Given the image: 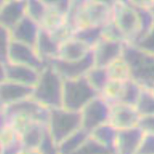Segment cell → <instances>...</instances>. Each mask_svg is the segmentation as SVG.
<instances>
[{"instance_id": "cell-1", "label": "cell", "mask_w": 154, "mask_h": 154, "mask_svg": "<svg viewBox=\"0 0 154 154\" xmlns=\"http://www.w3.org/2000/svg\"><path fill=\"white\" fill-rule=\"evenodd\" d=\"M112 20V8L91 0H73L67 13L72 33L84 27H103Z\"/></svg>"}, {"instance_id": "cell-2", "label": "cell", "mask_w": 154, "mask_h": 154, "mask_svg": "<svg viewBox=\"0 0 154 154\" xmlns=\"http://www.w3.org/2000/svg\"><path fill=\"white\" fill-rule=\"evenodd\" d=\"M63 86V77L48 64L40 72L33 88L32 98L49 109L62 107Z\"/></svg>"}, {"instance_id": "cell-3", "label": "cell", "mask_w": 154, "mask_h": 154, "mask_svg": "<svg viewBox=\"0 0 154 154\" xmlns=\"http://www.w3.org/2000/svg\"><path fill=\"white\" fill-rule=\"evenodd\" d=\"M123 58L130 68L132 79L145 87L154 86V54L126 43Z\"/></svg>"}, {"instance_id": "cell-4", "label": "cell", "mask_w": 154, "mask_h": 154, "mask_svg": "<svg viewBox=\"0 0 154 154\" xmlns=\"http://www.w3.org/2000/svg\"><path fill=\"white\" fill-rule=\"evenodd\" d=\"M49 109L32 97L6 106L2 111L4 117L19 132L26 123L32 121L47 124Z\"/></svg>"}, {"instance_id": "cell-5", "label": "cell", "mask_w": 154, "mask_h": 154, "mask_svg": "<svg viewBox=\"0 0 154 154\" xmlns=\"http://www.w3.org/2000/svg\"><path fill=\"white\" fill-rule=\"evenodd\" d=\"M47 128L56 146L69 136L82 129L80 112L63 107L49 109Z\"/></svg>"}, {"instance_id": "cell-6", "label": "cell", "mask_w": 154, "mask_h": 154, "mask_svg": "<svg viewBox=\"0 0 154 154\" xmlns=\"http://www.w3.org/2000/svg\"><path fill=\"white\" fill-rule=\"evenodd\" d=\"M112 22L123 34L126 43L134 44L141 35L139 11L125 0H119L112 8Z\"/></svg>"}, {"instance_id": "cell-7", "label": "cell", "mask_w": 154, "mask_h": 154, "mask_svg": "<svg viewBox=\"0 0 154 154\" xmlns=\"http://www.w3.org/2000/svg\"><path fill=\"white\" fill-rule=\"evenodd\" d=\"M86 76L64 80L62 107L80 112L90 100L98 96Z\"/></svg>"}, {"instance_id": "cell-8", "label": "cell", "mask_w": 154, "mask_h": 154, "mask_svg": "<svg viewBox=\"0 0 154 154\" xmlns=\"http://www.w3.org/2000/svg\"><path fill=\"white\" fill-rule=\"evenodd\" d=\"M110 105L100 95L96 96L81 109L82 129L89 133L96 127L108 123Z\"/></svg>"}, {"instance_id": "cell-9", "label": "cell", "mask_w": 154, "mask_h": 154, "mask_svg": "<svg viewBox=\"0 0 154 154\" xmlns=\"http://www.w3.org/2000/svg\"><path fill=\"white\" fill-rule=\"evenodd\" d=\"M126 42L102 37L92 49L95 66L106 68L123 56Z\"/></svg>"}, {"instance_id": "cell-10", "label": "cell", "mask_w": 154, "mask_h": 154, "mask_svg": "<svg viewBox=\"0 0 154 154\" xmlns=\"http://www.w3.org/2000/svg\"><path fill=\"white\" fill-rule=\"evenodd\" d=\"M6 61L29 66L38 70H42L46 66L38 56L35 46L13 40L9 47Z\"/></svg>"}, {"instance_id": "cell-11", "label": "cell", "mask_w": 154, "mask_h": 154, "mask_svg": "<svg viewBox=\"0 0 154 154\" xmlns=\"http://www.w3.org/2000/svg\"><path fill=\"white\" fill-rule=\"evenodd\" d=\"M140 115L135 106L118 103L110 105L108 123L117 129L138 126Z\"/></svg>"}, {"instance_id": "cell-12", "label": "cell", "mask_w": 154, "mask_h": 154, "mask_svg": "<svg viewBox=\"0 0 154 154\" xmlns=\"http://www.w3.org/2000/svg\"><path fill=\"white\" fill-rule=\"evenodd\" d=\"M49 65L52 66L64 80H67L86 76L94 66V63L91 53L83 60L78 61H64L55 59L49 63Z\"/></svg>"}, {"instance_id": "cell-13", "label": "cell", "mask_w": 154, "mask_h": 154, "mask_svg": "<svg viewBox=\"0 0 154 154\" xmlns=\"http://www.w3.org/2000/svg\"><path fill=\"white\" fill-rule=\"evenodd\" d=\"M144 133L139 126L117 130L115 154H137Z\"/></svg>"}, {"instance_id": "cell-14", "label": "cell", "mask_w": 154, "mask_h": 154, "mask_svg": "<svg viewBox=\"0 0 154 154\" xmlns=\"http://www.w3.org/2000/svg\"><path fill=\"white\" fill-rule=\"evenodd\" d=\"M91 53L92 48L88 44L72 35L61 42L56 59L64 61H78Z\"/></svg>"}, {"instance_id": "cell-15", "label": "cell", "mask_w": 154, "mask_h": 154, "mask_svg": "<svg viewBox=\"0 0 154 154\" xmlns=\"http://www.w3.org/2000/svg\"><path fill=\"white\" fill-rule=\"evenodd\" d=\"M23 149H38L48 133L47 124L32 121L19 130Z\"/></svg>"}, {"instance_id": "cell-16", "label": "cell", "mask_w": 154, "mask_h": 154, "mask_svg": "<svg viewBox=\"0 0 154 154\" xmlns=\"http://www.w3.org/2000/svg\"><path fill=\"white\" fill-rule=\"evenodd\" d=\"M6 79L20 84L34 87L42 70L11 62H5Z\"/></svg>"}, {"instance_id": "cell-17", "label": "cell", "mask_w": 154, "mask_h": 154, "mask_svg": "<svg viewBox=\"0 0 154 154\" xmlns=\"http://www.w3.org/2000/svg\"><path fill=\"white\" fill-rule=\"evenodd\" d=\"M41 26L33 19L26 16L10 30L13 41L35 46Z\"/></svg>"}, {"instance_id": "cell-18", "label": "cell", "mask_w": 154, "mask_h": 154, "mask_svg": "<svg viewBox=\"0 0 154 154\" xmlns=\"http://www.w3.org/2000/svg\"><path fill=\"white\" fill-rule=\"evenodd\" d=\"M33 88L6 79L0 84V99L5 106L16 103L32 97Z\"/></svg>"}, {"instance_id": "cell-19", "label": "cell", "mask_w": 154, "mask_h": 154, "mask_svg": "<svg viewBox=\"0 0 154 154\" xmlns=\"http://www.w3.org/2000/svg\"><path fill=\"white\" fill-rule=\"evenodd\" d=\"M26 16L25 0H6L0 10V25L11 30Z\"/></svg>"}, {"instance_id": "cell-20", "label": "cell", "mask_w": 154, "mask_h": 154, "mask_svg": "<svg viewBox=\"0 0 154 154\" xmlns=\"http://www.w3.org/2000/svg\"><path fill=\"white\" fill-rule=\"evenodd\" d=\"M61 42L50 32L41 28L38 39L35 45L38 56L46 65L57 58Z\"/></svg>"}, {"instance_id": "cell-21", "label": "cell", "mask_w": 154, "mask_h": 154, "mask_svg": "<svg viewBox=\"0 0 154 154\" xmlns=\"http://www.w3.org/2000/svg\"><path fill=\"white\" fill-rule=\"evenodd\" d=\"M117 130V129H116L112 125L106 123L96 127L89 133V135L101 145L115 154V144Z\"/></svg>"}, {"instance_id": "cell-22", "label": "cell", "mask_w": 154, "mask_h": 154, "mask_svg": "<svg viewBox=\"0 0 154 154\" xmlns=\"http://www.w3.org/2000/svg\"><path fill=\"white\" fill-rule=\"evenodd\" d=\"M89 137V133L88 132L83 129H80L57 146L59 154H71L78 149Z\"/></svg>"}, {"instance_id": "cell-23", "label": "cell", "mask_w": 154, "mask_h": 154, "mask_svg": "<svg viewBox=\"0 0 154 154\" xmlns=\"http://www.w3.org/2000/svg\"><path fill=\"white\" fill-rule=\"evenodd\" d=\"M26 7V16L42 26L47 18L51 9L40 0H25Z\"/></svg>"}, {"instance_id": "cell-24", "label": "cell", "mask_w": 154, "mask_h": 154, "mask_svg": "<svg viewBox=\"0 0 154 154\" xmlns=\"http://www.w3.org/2000/svg\"><path fill=\"white\" fill-rule=\"evenodd\" d=\"M86 78L89 84L91 85L92 87L98 93L99 95L109 81L106 69L95 66L90 69L86 74Z\"/></svg>"}, {"instance_id": "cell-25", "label": "cell", "mask_w": 154, "mask_h": 154, "mask_svg": "<svg viewBox=\"0 0 154 154\" xmlns=\"http://www.w3.org/2000/svg\"><path fill=\"white\" fill-rule=\"evenodd\" d=\"M126 82V81L120 82L109 80L103 91L100 93V96H102L109 105L120 103Z\"/></svg>"}, {"instance_id": "cell-26", "label": "cell", "mask_w": 154, "mask_h": 154, "mask_svg": "<svg viewBox=\"0 0 154 154\" xmlns=\"http://www.w3.org/2000/svg\"><path fill=\"white\" fill-rule=\"evenodd\" d=\"M135 106L140 116L154 114V93L151 89L142 86Z\"/></svg>"}, {"instance_id": "cell-27", "label": "cell", "mask_w": 154, "mask_h": 154, "mask_svg": "<svg viewBox=\"0 0 154 154\" xmlns=\"http://www.w3.org/2000/svg\"><path fill=\"white\" fill-rule=\"evenodd\" d=\"M109 80L124 82L131 79V72L123 56L106 67Z\"/></svg>"}, {"instance_id": "cell-28", "label": "cell", "mask_w": 154, "mask_h": 154, "mask_svg": "<svg viewBox=\"0 0 154 154\" xmlns=\"http://www.w3.org/2000/svg\"><path fill=\"white\" fill-rule=\"evenodd\" d=\"M72 35L88 44L93 49L100 38L103 37V27H84L78 29Z\"/></svg>"}, {"instance_id": "cell-29", "label": "cell", "mask_w": 154, "mask_h": 154, "mask_svg": "<svg viewBox=\"0 0 154 154\" xmlns=\"http://www.w3.org/2000/svg\"><path fill=\"white\" fill-rule=\"evenodd\" d=\"M114 154L112 151L89 137L82 143V145L71 154Z\"/></svg>"}, {"instance_id": "cell-30", "label": "cell", "mask_w": 154, "mask_h": 154, "mask_svg": "<svg viewBox=\"0 0 154 154\" xmlns=\"http://www.w3.org/2000/svg\"><path fill=\"white\" fill-rule=\"evenodd\" d=\"M12 38L9 29L0 25V61L6 62Z\"/></svg>"}, {"instance_id": "cell-31", "label": "cell", "mask_w": 154, "mask_h": 154, "mask_svg": "<svg viewBox=\"0 0 154 154\" xmlns=\"http://www.w3.org/2000/svg\"><path fill=\"white\" fill-rule=\"evenodd\" d=\"M50 9L67 15L73 0H40Z\"/></svg>"}, {"instance_id": "cell-32", "label": "cell", "mask_w": 154, "mask_h": 154, "mask_svg": "<svg viewBox=\"0 0 154 154\" xmlns=\"http://www.w3.org/2000/svg\"><path fill=\"white\" fill-rule=\"evenodd\" d=\"M133 45L145 52L154 54V27Z\"/></svg>"}, {"instance_id": "cell-33", "label": "cell", "mask_w": 154, "mask_h": 154, "mask_svg": "<svg viewBox=\"0 0 154 154\" xmlns=\"http://www.w3.org/2000/svg\"><path fill=\"white\" fill-rule=\"evenodd\" d=\"M138 126L144 134L154 135V114L140 116Z\"/></svg>"}, {"instance_id": "cell-34", "label": "cell", "mask_w": 154, "mask_h": 154, "mask_svg": "<svg viewBox=\"0 0 154 154\" xmlns=\"http://www.w3.org/2000/svg\"><path fill=\"white\" fill-rule=\"evenodd\" d=\"M137 154H154V135L144 134Z\"/></svg>"}, {"instance_id": "cell-35", "label": "cell", "mask_w": 154, "mask_h": 154, "mask_svg": "<svg viewBox=\"0 0 154 154\" xmlns=\"http://www.w3.org/2000/svg\"><path fill=\"white\" fill-rule=\"evenodd\" d=\"M38 149L40 150L42 154H59L57 149V146L55 144L53 140L51 138L49 131L44 138L42 144L40 145Z\"/></svg>"}, {"instance_id": "cell-36", "label": "cell", "mask_w": 154, "mask_h": 154, "mask_svg": "<svg viewBox=\"0 0 154 154\" xmlns=\"http://www.w3.org/2000/svg\"><path fill=\"white\" fill-rule=\"evenodd\" d=\"M134 8L154 10V0H125Z\"/></svg>"}, {"instance_id": "cell-37", "label": "cell", "mask_w": 154, "mask_h": 154, "mask_svg": "<svg viewBox=\"0 0 154 154\" xmlns=\"http://www.w3.org/2000/svg\"><path fill=\"white\" fill-rule=\"evenodd\" d=\"M6 80V74H5V62L0 61V84Z\"/></svg>"}, {"instance_id": "cell-38", "label": "cell", "mask_w": 154, "mask_h": 154, "mask_svg": "<svg viewBox=\"0 0 154 154\" xmlns=\"http://www.w3.org/2000/svg\"><path fill=\"white\" fill-rule=\"evenodd\" d=\"M91 1L98 2V3L103 4V5H107V6L110 8H113L114 5L117 3L119 0H91Z\"/></svg>"}, {"instance_id": "cell-39", "label": "cell", "mask_w": 154, "mask_h": 154, "mask_svg": "<svg viewBox=\"0 0 154 154\" xmlns=\"http://www.w3.org/2000/svg\"><path fill=\"white\" fill-rule=\"evenodd\" d=\"M19 154H42L38 149H23Z\"/></svg>"}, {"instance_id": "cell-40", "label": "cell", "mask_w": 154, "mask_h": 154, "mask_svg": "<svg viewBox=\"0 0 154 154\" xmlns=\"http://www.w3.org/2000/svg\"><path fill=\"white\" fill-rule=\"evenodd\" d=\"M4 108H5V106H4L3 103H2V100H1V99H0V114H1L2 112V111H3Z\"/></svg>"}, {"instance_id": "cell-41", "label": "cell", "mask_w": 154, "mask_h": 154, "mask_svg": "<svg viewBox=\"0 0 154 154\" xmlns=\"http://www.w3.org/2000/svg\"><path fill=\"white\" fill-rule=\"evenodd\" d=\"M5 1H6V0H0V10H1L2 7L3 6L4 3L5 2Z\"/></svg>"}, {"instance_id": "cell-42", "label": "cell", "mask_w": 154, "mask_h": 154, "mask_svg": "<svg viewBox=\"0 0 154 154\" xmlns=\"http://www.w3.org/2000/svg\"><path fill=\"white\" fill-rule=\"evenodd\" d=\"M149 89H151V90H152V92H153V93H154V86H151V87H149Z\"/></svg>"}, {"instance_id": "cell-43", "label": "cell", "mask_w": 154, "mask_h": 154, "mask_svg": "<svg viewBox=\"0 0 154 154\" xmlns=\"http://www.w3.org/2000/svg\"><path fill=\"white\" fill-rule=\"evenodd\" d=\"M109 154H112V153H109Z\"/></svg>"}]
</instances>
